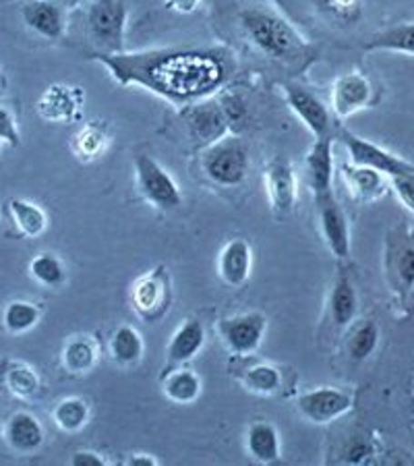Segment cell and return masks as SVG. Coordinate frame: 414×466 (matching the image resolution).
<instances>
[{"label": "cell", "mask_w": 414, "mask_h": 466, "mask_svg": "<svg viewBox=\"0 0 414 466\" xmlns=\"http://www.w3.org/2000/svg\"><path fill=\"white\" fill-rule=\"evenodd\" d=\"M118 86H137L170 102H201L224 86L232 63L222 48H157L94 55Z\"/></svg>", "instance_id": "6da1fadb"}, {"label": "cell", "mask_w": 414, "mask_h": 466, "mask_svg": "<svg viewBox=\"0 0 414 466\" xmlns=\"http://www.w3.org/2000/svg\"><path fill=\"white\" fill-rule=\"evenodd\" d=\"M238 24L248 42L269 60L292 73L305 71L313 63L315 52L300 34L280 15L251 6L238 15Z\"/></svg>", "instance_id": "7a4b0ae2"}, {"label": "cell", "mask_w": 414, "mask_h": 466, "mask_svg": "<svg viewBox=\"0 0 414 466\" xmlns=\"http://www.w3.org/2000/svg\"><path fill=\"white\" fill-rule=\"evenodd\" d=\"M201 168L207 180L224 189L243 185L251 170V152L247 141L237 135H226L216 144L203 147Z\"/></svg>", "instance_id": "3957f363"}, {"label": "cell", "mask_w": 414, "mask_h": 466, "mask_svg": "<svg viewBox=\"0 0 414 466\" xmlns=\"http://www.w3.org/2000/svg\"><path fill=\"white\" fill-rule=\"evenodd\" d=\"M135 185L146 204L162 212H170L183 204V191L177 178L166 170L160 162L146 152L135 156Z\"/></svg>", "instance_id": "277c9868"}, {"label": "cell", "mask_w": 414, "mask_h": 466, "mask_svg": "<svg viewBox=\"0 0 414 466\" xmlns=\"http://www.w3.org/2000/svg\"><path fill=\"white\" fill-rule=\"evenodd\" d=\"M175 303V290L168 269L164 266L137 278L131 289V307L143 321H160Z\"/></svg>", "instance_id": "5b68a950"}, {"label": "cell", "mask_w": 414, "mask_h": 466, "mask_svg": "<svg viewBox=\"0 0 414 466\" xmlns=\"http://www.w3.org/2000/svg\"><path fill=\"white\" fill-rule=\"evenodd\" d=\"M125 24L126 5L123 0H94L89 6V32L106 55L125 50Z\"/></svg>", "instance_id": "8992f818"}, {"label": "cell", "mask_w": 414, "mask_h": 466, "mask_svg": "<svg viewBox=\"0 0 414 466\" xmlns=\"http://www.w3.org/2000/svg\"><path fill=\"white\" fill-rule=\"evenodd\" d=\"M266 329L268 319L261 311L230 315V318L217 321V334H220L224 347L238 357L253 355L261 347Z\"/></svg>", "instance_id": "52a82bcc"}, {"label": "cell", "mask_w": 414, "mask_h": 466, "mask_svg": "<svg viewBox=\"0 0 414 466\" xmlns=\"http://www.w3.org/2000/svg\"><path fill=\"white\" fill-rule=\"evenodd\" d=\"M183 123L191 139L197 141L203 147L216 144V141L226 137L230 131V120L228 115H226L222 100H212V97L193 102L183 112Z\"/></svg>", "instance_id": "ba28073f"}, {"label": "cell", "mask_w": 414, "mask_h": 466, "mask_svg": "<svg viewBox=\"0 0 414 466\" xmlns=\"http://www.w3.org/2000/svg\"><path fill=\"white\" fill-rule=\"evenodd\" d=\"M266 191L274 216L288 218L297 208L298 199V178L297 170L284 156H276L268 162L263 170Z\"/></svg>", "instance_id": "9c48e42d"}, {"label": "cell", "mask_w": 414, "mask_h": 466, "mask_svg": "<svg viewBox=\"0 0 414 466\" xmlns=\"http://www.w3.org/2000/svg\"><path fill=\"white\" fill-rule=\"evenodd\" d=\"M342 144L346 152L350 156V162L357 167H369L383 172L386 177H398V175H412L414 167L410 162L402 160L394 154H389L388 149L379 147L373 141L358 137L348 131L342 133Z\"/></svg>", "instance_id": "30bf717a"}, {"label": "cell", "mask_w": 414, "mask_h": 466, "mask_svg": "<svg viewBox=\"0 0 414 466\" xmlns=\"http://www.w3.org/2000/svg\"><path fill=\"white\" fill-rule=\"evenodd\" d=\"M355 404V398L338 388H315L297 398V409L300 415L311 423L326 425L346 415Z\"/></svg>", "instance_id": "8fae6325"}, {"label": "cell", "mask_w": 414, "mask_h": 466, "mask_svg": "<svg viewBox=\"0 0 414 466\" xmlns=\"http://www.w3.org/2000/svg\"><path fill=\"white\" fill-rule=\"evenodd\" d=\"M86 106V92L79 86L52 84L37 100V115L50 123H75Z\"/></svg>", "instance_id": "7c38bea8"}, {"label": "cell", "mask_w": 414, "mask_h": 466, "mask_svg": "<svg viewBox=\"0 0 414 466\" xmlns=\"http://www.w3.org/2000/svg\"><path fill=\"white\" fill-rule=\"evenodd\" d=\"M373 100L371 81L358 71L340 75L331 86V110L338 118H350L358 110L371 106Z\"/></svg>", "instance_id": "4fadbf2b"}, {"label": "cell", "mask_w": 414, "mask_h": 466, "mask_svg": "<svg viewBox=\"0 0 414 466\" xmlns=\"http://www.w3.org/2000/svg\"><path fill=\"white\" fill-rule=\"evenodd\" d=\"M282 89L290 110L295 112L300 123L307 127L308 133H311L315 139L328 137L331 129V120L329 110L326 104L321 102V97L318 94H313L311 89L297 84H284Z\"/></svg>", "instance_id": "5bb4252c"}, {"label": "cell", "mask_w": 414, "mask_h": 466, "mask_svg": "<svg viewBox=\"0 0 414 466\" xmlns=\"http://www.w3.org/2000/svg\"><path fill=\"white\" fill-rule=\"evenodd\" d=\"M319 216V228L321 235L326 238L328 249L331 251L336 259H348L350 258V227L346 220V214L342 206L336 201V195L323 198L315 201Z\"/></svg>", "instance_id": "9a60e30c"}, {"label": "cell", "mask_w": 414, "mask_h": 466, "mask_svg": "<svg viewBox=\"0 0 414 466\" xmlns=\"http://www.w3.org/2000/svg\"><path fill=\"white\" fill-rule=\"evenodd\" d=\"M305 164L307 183L313 193V199L319 201L334 195V144H331V135L313 141Z\"/></svg>", "instance_id": "2e32d148"}, {"label": "cell", "mask_w": 414, "mask_h": 466, "mask_svg": "<svg viewBox=\"0 0 414 466\" xmlns=\"http://www.w3.org/2000/svg\"><path fill=\"white\" fill-rule=\"evenodd\" d=\"M253 269V249L245 238H232L222 247L217 258V276L230 289L247 284Z\"/></svg>", "instance_id": "e0dca14e"}, {"label": "cell", "mask_w": 414, "mask_h": 466, "mask_svg": "<svg viewBox=\"0 0 414 466\" xmlns=\"http://www.w3.org/2000/svg\"><path fill=\"white\" fill-rule=\"evenodd\" d=\"M21 17L25 25L46 40H58L65 34V11L63 5L55 0H27L21 6Z\"/></svg>", "instance_id": "ac0fdd59"}, {"label": "cell", "mask_w": 414, "mask_h": 466, "mask_svg": "<svg viewBox=\"0 0 414 466\" xmlns=\"http://www.w3.org/2000/svg\"><path fill=\"white\" fill-rule=\"evenodd\" d=\"M203 344H206V328H203V323L197 318H187L168 342V350H166L168 370L189 363V360L199 355Z\"/></svg>", "instance_id": "d6986e66"}, {"label": "cell", "mask_w": 414, "mask_h": 466, "mask_svg": "<svg viewBox=\"0 0 414 466\" xmlns=\"http://www.w3.org/2000/svg\"><path fill=\"white\" fill-rule=\"evenodd\" d=\"M5 440L19 454H32L42 448L46 433L40 420L32 412L17 410L13 412L5 425Z\"/></svg>", "instance_id": "ffe728a7"}, {"label": "cell", "mask_w": 414, "mask_h": 466, "mask_svg": "<svg viewBox=\"0 0 414 466\" xmlns=\"http://www.w3.org/2000/svg\"><path fill=\"white\" fill-rule=\"evenodd\" d=\"M340 177L346 189L358 201H378L388 191L386 175L369 167H357V164H342Z\"/></svg>", "instance_id": "44dd1931"}, {"label": "cell", "mask_w": 414, "mask_h": 466, "mask_svg": "<svg viewBox=\"0 0 414 466\" xmlns=\"http://www.w3.org/2000/svg\"><path fill=\"white\" fill-rule=\"evenodd\" d=\"M245 448L248 456L259 464H274L282 456V441L278 435L276 425L268 420H257L251 423L245 435Z\"/></svg>", "instance_id": "7402d4cb"}, {"label": "cell", "mask_w": 414, "mask_h": 466, "mask_svg": "<svg viewBox=\"0 0 414 466\" xmlns=\"http://www.w3.org/2000/svg\"><path fill=\"white\" fill-rule=\"evenodd\" d=\"M110 147V133L108 127L102 120H92L86 123L81 129L75 133L71 139L73 156L77 157L81 164H92L108 152Z\"/></svg>", "instance_id": "603a6c76"}, {"label": "cell", "mask_w": 414, "mask_h": 466, "mask_svg": "<svg viewBox=\"0 0 414 466\" xmlns=\"http://www.w3.org/2000/svg\"><path fill=\"white\" fill-rule=\"evenodd\" d=\"M358 297L348 276H338L328 299V313L336 328H348L357 318Z\"/></svg>", "instance_id": "cb8c5ba5"}, {"label": "cell", "mask_w": 414, "mask_h": 466, "mask_svg": "<svg viewBox=\"0 0 414 466\" xmlns=\"http://www.w3.org/2000/svg\"><path fill=\"white\" fill-rule=\"evenodd\" d=\"M110 357L120 367H133L143 359V350H146V342L143 336L137 332V328L123 323L112 332L108 340Z\"/></svg>", "instance_id": "d4e9b609"}, {"label": "cell", "mask_w": 414, "mask_h": 466, "mask_svg": "<svg viewBox=\"0 0 414 466\" xmlns=\"http://www.w3.org/2000/svg\"><path fill=\"white\" fill-rule=\"evenodd\" d=\"M168 400L177 404H191L201 396V378L189 367H172L162 381Z\"/></svg>", "instance_id": "484cf974"}, {"label": "cell", "mask_w": 414, "mask_h": 466, "mask_svg": "<svg viewBox=\"0 0 414 466\" xmlns=\"http://www.w3.org/2000/svg\"><path fill=\"white\" fill-rule=\"evenodd\" d=\"M97 357H100V350L94 338L75 336L63 349V367L71 375H83L94 370Z\"/></svg>", "instance_id": "4316f807"}, {"label": "cell", "mask_w": 414, "mask_h": 466, "mask_svg": "<svg viewBox=\"0 0 414 466\" xmlns=\"http://www.w3.org/2000/svg\"><path fill=\"white\" fill-rule=\"evenodd\" d=\"M9 209H11L15 227L19 228L21 235L35 238V237H42L44 232H46L48 216L40 206H35L34 201L13 198L9 204Z\"/></svg>", "instance_id": "83f0119b"}, {"label": "cell", "mask_w": 414, "mask_h": 466, "mask_svg": "<svg viewBox=\"0 0 414 466\" xmlns=\"http://www.w3.org/2000/svg\"><path fill=\"white\" fill-rule=\"evenodd\" d=\"M367 50H388L402 52V55L414 56V21L409 24H398L383 29L375 37L365 44Z\"/></svg>", "instance_id": "f1b7e54d"}, {"label": "cell", "mask_w": 414, "mask_h": 466, "mask_svg": "<svg viewBox=\"0 0 414 466\" xmlns=\"http://www.w3.org/2000/svg\"><path fill=\"white\" fill-rule=\"evenodd\" d=\"M240 381L247 390L259 396H276L282 388V375L278 367L269 363H257L240 371Z\"/></svg>", "instance_id": "f546056e"}, {"label": "cell", "mask_w": 414, "mask_h": 466, "mask_svg": "<svg viewBox=\"0 0 414 466\" xmlns=\"http://www.w3.org/2000/svg\"><path fill=\"white\" fill-rule=\"evenodd\" d=\"M52 420L60 431L77 433L89 420V404L77 396H69L60 400L52 410Z\"/></svg>", "instance_id": "4dcf8cb0"}, {"label": "cell", "mask_w": 414, "mask_h": 466, "mask_svg": "<svg viewBox=\"0 0 414 466\" xmlns=\"http://www.w3.org/2000/svg\"><path fill=\"white\" fill-rule=\"evenodd\" d=\"M42 311L40 307L29 303V300H13L5 307L3 313V326L9 334H25L34 329L40 323Z\"/></svg>", "instance_id": "1f68e13d"}, {"label": "cell", "mask_w": 414, "mask_h": 466, "mask_svg": "<svg viewBox=\"0 0 414 466\" xmlns=\"http://www.w3.org/2000/svg\"><path fill=\"white\" fill-rule=\"evenodd\" d=\"M5 386L11 396L27 400L40 392V378L27 363H9L5 371Z\"/></svg>", "instance_id": "d6a6232c"}, {"label": "cell", "mask_w": 414, "mask_h": 466, "mask_svg": "<svg viewBox=\"0 0 414 466\" xmlns=\"http://www.w3.org/2000/svg\"><path fill=\"white\" fill-rule=\"evenodd\" d=\"M29 276L42 287L58 289L66 280V269L63 259L56 258L55 253H40L29 263Z\"/></svg>", "instance_id": "836d02e7"}, {"label": "cell", "mask_w": 414, "mask_h": 466, "mask_svg": "<svg viewBox=\"0 0 414 466\" xmlns=\"http://www.w3.org/2000/svg\"><path fill=\"white\" fill-rule=\"evenodd\" d=\"M379 342V328L378 323L371 319L360 321L358 326L352 328L348 334V340H346V350L352 360H367L373 355L375 349H378Z\"/></svg>", "instance_id": "e575fe53"}, {"label": "cell", "mask_w": 414, "mask_h": 466, "mask_svg": "<svg viewBox=\"0 0 414 466\" xmlns=\"http://www.w3.org/2000/svg\"><path fill=\"white\" fill-rule=\"evenodd\" d=\"M360 5H363L360 0H323V9L338 21H344V24L358 19Z\"/></svg>", "instance_id": "d590c367"}, {"label": "cell", "mask_w": 414, "mask_h": 466, "mask_svg": "<svg viewBox=\"0 0 414 466\" xmlns=\"http://www.w3.org/2000/svg\"><path fill=\"white\" fill-rule=\"evenodd\" d=\"M396 269L398 276H400V282L406 289L414 287V247H402L400 251L396 253Z\"/></svg>", "instance_id": "8d00e7d4"}, {"label": "cell", "mask_w": 414, "mask_h": 466, "mask_svg": "<svg viewBox=\"0 0 414 466\" xmlns=\"http://www.w3.org/2000/svg\"><path fill=\"white\" fill-rule=\"evenodd\" d=\"M391 178V187L398 193V198L402 199V204L414 212V172L412 175H398V177H389Z\"/></svg>", "instance_id": "74e56055"}, {"label": "cell", "mask_w": 414, "mask_h": 466, "mask_svg": "<svg viewBox=\"0 0 414 466\" xmlns=\"http://www.w3.org/2000/svg\"><path fill=\"white\" fill-rule=\"evenodd\" d=\"M0 141H6L9 146H19V129L17 123L9 110L0 106Z\"/></svg>", "instance_id": "f35d334b"}, {"label": "cell", "mask_w": 414, "mask_h": 466, "mask_svg": "<svg viewBox=\"0 0 414 466\" xmlns=\"http://www.w3.org/2000/svg\"><path fill=\"white\" fill-rule=\"evenodd\" d=\"M71 464L75 466H106V458L100 456L97 452H92V450H79L71 456Z\"/></svg>", "instance_id": "ab89813d"}, {"label": "cell", "mask_w": 414, "mask_h": 466, "mask_svg": "<svg viewBox=\"0 0 414 466\" xmlns=\"http://www.w3.org/2000/svg\"><path fill=\"white\" fill-rule=\"evenodd\" d=\"M369 456H371V448H369L365 441H352L348 450H346V462L350 464L367 462Z\"/></svg>", "instance_id": "60d3db41"}, {"label": "cell", "mask_w": 414, "mask_h": 466, "mask_svg": "<svg viewBox=\"0 0 414 466\" xmlns=\"http://www.w3.org/2000/svg\"><path fill=\"white\" fill-rule=\"evenodd\" d=\"M201 0H166V6L178 15H191L197 11Z\"/></svg>", "instance_id": "b9f144b4"}, {"label": "cell", "mask_w": 414, "mask_h": 466, "mask_svg": "<svg viewBox=\"0 0 414 466\" xmlns=\"http://www.w3.org/2000/svg\"><path fill=\"white\" fill-rule=\"evenodd\" d=\"M126 464L129 466H157L160 464V461L149 454H133L126 458Z\"/></svg>", "instance_id": "7bdbcfd3"}, {"label": "cell", "mask_w": 414, "mask_h": 466, "mask_svg": "<svg viewBox=\"0 0 414 466\" xmlns=\"http://www.w3.org/2000/svg\"><path fill=\"white\" fill-rule=\"evenodd\" d=\"M58 5H63V6H73V5H79L81 0H56Z\"/></svg>", "instance_id": "ee69618b"}, {"label": "cell", "mask_w": 414, "mask_h": 466, "mask_svg": "<svg viewBox=\"0 0 414 466\" xmlns=\"http://www.w3.org/2000/svg\"><path fill=\"white\" fill-rule=\"evenodd\" d=\"M412 290H414V287H412Z\"/></svg>", "instance_id": "f6af8a7d"}]
</instances>
